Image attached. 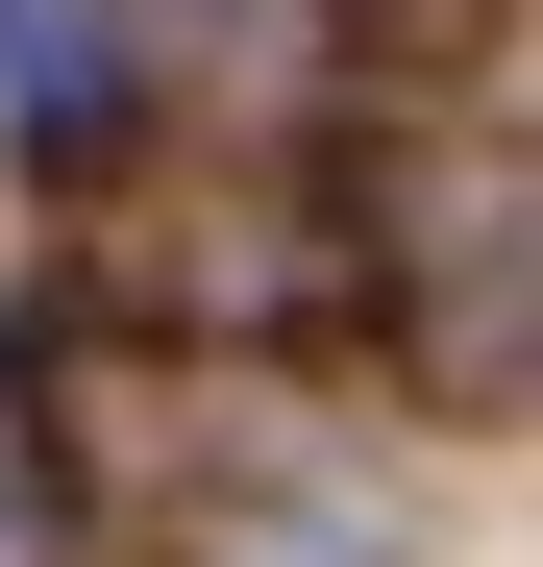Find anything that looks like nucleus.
<instances>
[{
  "mask_svg": "<svg viewBox=\"0 0 543 567\" xmlns=\"http://www.w3.org/2000/svg\"><path fill=\"white\" fill-rule=\"evenodd\" d=\"M371 297H396V346H420L444 420H519V395H543V247H519V173L396 198V223H371Z\"/></svg>",
  "mask_w": 543,
  "mask_h": 567,
  "instance_id": "obj_1",
  "label": "nucleus"
},
{
  "mask_svg": "<svg viewBox=\"0 0 543 567\" xmlns=\"http://www.w3.org/2000/svg\"><path fill=\"white\" fill-rule=\"evenodd\" d=\"M148 100V25L124 0H0V124H25V173H100Z\"/></svg>",
  "mask_w": 543,
  "mask_h": 567,
  "instance_id": "obj_2",
  "label": "nucleus"
},
{
  "mask_svg": "<svg viewBox=\"0 0 543 567\" xmlns=\"http://www.w3.org/2000/svg\"><path fill=\"white\" fill-rule=\"evenodd\" d=\"M173 567H396V494L371 468H223L173 518Z\"/></svg>",
  "mask_w": 543,
  "mask_h": 567,
  "instance_id": "obj_3",
  "label": "nucleus"
},
{
  "mask_svg": "<svg viewBox=\"0 0 543 567\" xmlns=\"http://www.w3.org/2000/svg\"><path fill=\"white\" fill-rule=\"evenodd\" d=\"M198 74H223V100H321L346 25H321V0H198Z\"/></svg>",
  "mask_w": 543,
  "mask_h": 567,
  "instance_id": "obj_4",
  "label": "nucleus"
}]
</instances>
